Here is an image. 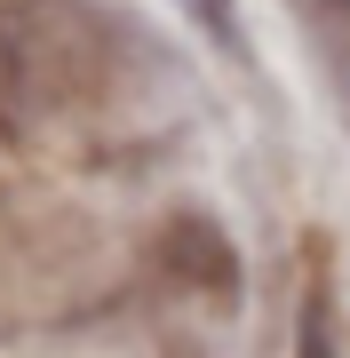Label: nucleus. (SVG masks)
Instances as JSON below:
<instances>
[{"label":"nucleus","mask_w":350,"mask_h":358,"mask_svg":"<svg viewBox=\"0 0 350 358\" xmlns=\"http://www.w3.org/2000/svg\"><path fill=\"white\" fill-rule=\"evenodd\" d=\"M295 350L302 358H335V294H326V279L302 287V327H295Z\"/></svg>","instance_id":"1"}]
</instances>
